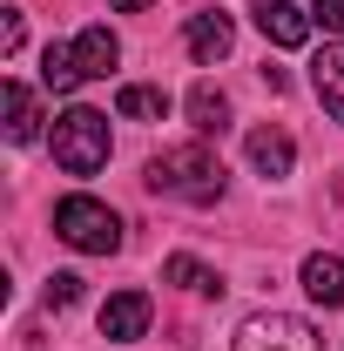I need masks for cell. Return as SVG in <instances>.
Instances as JSON below:
<instances>
[{"label":"cell","instance_id":"cell-19","mask_svg":"<svg viewBox=\"0 0 344 351\" xmlns=\"http://www.w3.org/2000/svg\"><path fill=\"white\" fill-rule=\"evenodd\" d=\"M21 41H27V21H21V7H7L0 14V54H21Z\"/></svg>","mask_w":344,"mask_h":351},{"label":"cell","instance_id":"cell-6","mask_svg":"<svg viewBox=\"0 0 344 351\" xmlns=\"http://www.w3.org/2000/svg\"><path fill=\"white\" fill-rule=\"evenodd\" d=\"M257 27H263V41H277V47H304L310 41V14L291 7V0H257Z\"/></svg>","mask_w":344,"mask_h":351},{"label":"cell","instance_id":"cell-1","mask_svg":"<svg viewBox=\"0 0 344 351\" xmlns=\"http://www.w3.org/2000/svg\"><path fill=\"white\" fill-rule=\"evenodd\" d=\"M149 189L182 196V203H216L223 196V162H216L203 142H175L149 162Z\"/></svg>","mask_w":344,"mask_h":351},{"label":"cell","instance_id":"cell-12","mask_svg":"<svg viewBox=\"0 0 344 351\" xmlns=\"http://www.w3.org/2000/svg\"><path fill=\"white\" fill-rule=\"evenodd\" d=\"M41 135V108H34V88L7 82V142H34Z\"/></svg>","mask_w":344,"mask_h":351},{"label":"cell","instance_id":"cell-18","mask_svg":"<svg viewBox=\"0 0 344 351\" xmlns=\"http://www.w3.org/2000/svg\"><path fill=\"white\" fill-rule=\"evenodd\" d=\"M75 298H82V277H75V270H61V277H47V304H54V311H68Z\"/></svg>","mask_w":344,"mask_h":351},{"label":"cell","instance_id":"cell-10","mask_svg":"<svg viewBox=\"0 0 344 351\" xmlns=\"http://www.w3.org/2000/svg\"><path fill=\"white\" fill-rule=\"evenodd\" d=\"M310 88H317V101L344 122V41H331L317 61H310Z\"/></svg>","mask_w":344,"mask_h":351},{"label":"cell","instance_id":"cell-20","mask_svg":"<svg viewBox=\"0 0 344 351\" xmlns=\"http://www.w3.org/2000/svg\"><path fill=\"white\" fill-rule=\"evenodd\" d=\"M108 7H122V14H142V7H149V0H108Z\"/></svg>","mask_w":344,"mask_h":351},{"label":"cell","instance_id":"cell-3","mask_svg":"<svg viewBox=\"0 0 344 351\" xmlns=\"http://www.w3.org/2000/svg\"><path fill=\"white\" fill-rule=\"evenodd\" d=\"M54 162L68 176H95L108 162V115L101 108H68L54 122Z\"/></svg>","mask_w":344,"mask_h":351},{"label":"cell","instance_id":"cell-5","mask_svg":"<svg viewBox=\"0 0 344 351\" xmlns=\"http://www.w3.org/2000/svg\"><path fill=\"white\" fill-rule=\"evenodd\" d=\"M149 317H156L149 291H115V298L101 304V338H115V345H135V338L149 331Z\"/></svg>","mask_w":344,"mask_h":351},{"label":"cell","instance_id":"cell-4","mask_svg":"<svg viewBox=\"0 0 344 351\" xmlns=\"http://www.w3.org/2000/svg\"><path fill=\"white\" fill-rule=\"evenodd\" d=\"M230 351H324V338L304 317H291V311H257V317L236 324V345Z\"/></svg>","mask_w":344,"mask_h":351},{"label":"cell","instance_id":"cell-17","mask_svg":"<svg viewBox=\"0 0 344 351\" xmlns=\"http://www.w3.org/2000/svg\"><path fill=\"white\" fill-rule=\"evenodd\" d=\"M310 27H324L331 41H344V0H317L310 7Z\"/></svg>","mask_w":344,"mask_h":351},{"label":"cell","instance_id":"cell-16","mask_svg":"<svg viewBox=\"0 0 344 351\" xmlns=\"http://www.w3.org/2000/svg\"><path fill=\"white\" fill-rule=\"evenodd\" d=\"M162 277H169V284H182V291H196V298L223 291V284H216V270H203L196 257H169V263H162Z\"/></svg>","mask_w":344,"mask_h":351},{"label":"cell","instance_id":"cell-2","mask_svg":"<svg viewBox=\"0 0 344 351\" xmlns=\"http://www.w3.org/2000/svg\"><path fill=\"white\" fill-rule=\"evenodd\" d=\"M54 237L88 250V257H108V250H122V217L95 196H61L54 203Z\"/></svg>","mask_w":344,"mask_h":351},{"label":"cell","instance_id":"cell-15","mask_svg":"<svg viewBox=\"0 0 344 351\" xmlns=\"http://www.w3.org/2000/svg\"><path fill=\"white\" fill-rule=\"evenodd\" d=\"M41 82L54 88V95H75V88L88 82L82 61H75V41H68V47H47V54H41Z\"/></svg>","mask_w":344,"mask_h":351},{"label":"cell","instance_id":"cell-14","mask_svg":"<svg viewBox=\"0 0 344 351\" xmlns=\"http://www.w3.org/2000/svg\"><path fill=\"white\" fill-rule=\"evenodd\" d=\"M115 108H122V122H162V115H169V95H162V88L129 82L122 95H115Z\"/></svg>","mask_w":344,"mask_h":351},{"label":"cell","instance_id":"cell-7","mask_svg":"<svg viewBox=\"0 0 344 351\" xmlns=\"http://www.w3.org/2000/svg\"><path fill=\"white\" fill-rule=\"evenodd\" d=\"M230 41H236V27H230V14H196L189 27H182V47L203 61V68H216L223 54H230Z\"/></svg>","mask_w":344,"mask_h":351},{"label":"cell","instance_id":"cell-8","mask_svg":"<svg viewBox=\"0 0 344 351\" xmlns=\"http://www.w3.org/2000/svg\"><path fill=\"white\" fill-rule=\"evenodd\" d=\"M304 291H310L324 311H344V257H331V250L304 257Z\"/></svg>","mask_w":344,"mask_h":351},{"label":"cell","instance_id":"cell-9","mask_svg":"<svg viewBox=\"0 0 344 351\" xmlns=\"http://www.w3.org/2000/svg\"><path fill=\"white\" fill-rule=\"evenodd\" d=\"M243 149H250V162H257L263 176H291V169H297V142H291L284 129H250Z\"/></svg>","mask_w":344,"mask_h":351},{"label":"cell","instance_id":"cell-11","mask_svg":"<svg viewBox=\"0 0 344 351\" xmlns=\"http://www.w3.org/2000/svg\"><path fill=\"white\" fill-rule=\"evenodd\" d=\"M75 61H82V75H108V68L122 61V41H115L108 27H82V34H75Z\"/></svg>","mask_w":344,"mask_h":351},{"label":"cell","instance_id":"cell-13","mask_svg":"<svg viewBox=\"0 0 344 351\" xmlns=\"http://www.w3.org/2000/svg\"><path fill=\"white\" fill-rule=\"evenodd\" d=\"M189 122H196V135H223L230 129V101H223L210 82H196L189 88Z\"/></svg>","mask_w":344,"mask_h":351}]
</instances>
